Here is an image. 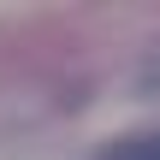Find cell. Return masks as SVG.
Here are the masks:
<instances>
[{"label":"cell","instance_id":"6da1fadb","mask_svg":"<svg viewBox=\"0 0 160 160\" xmlns=\"http://www.w3.org/2000/svg\"><path fill=\"white\" fill-rule=\"evenodd\" d=\"M101 160H160V131H137V137H113Z\"/></svg>","mask_w":160,"mask_h":160}]
</instances>
